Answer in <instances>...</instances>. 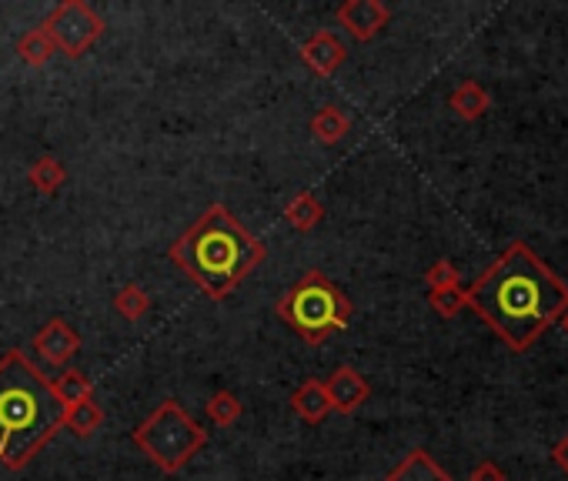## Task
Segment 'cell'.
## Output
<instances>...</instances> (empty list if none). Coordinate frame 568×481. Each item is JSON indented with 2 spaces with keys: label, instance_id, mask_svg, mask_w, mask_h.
<instances>
[{
  "label": "cell",
  "instance_id": "cell-11",
  "mask_svg": "<svg viewBox=\"0 0 568 481\" xmlns=\"http://www.w3.org/2000/svg\"><path fill=\"white\" fill-rule=\"evenodd\" d=\"M385 481H451V474L425 448H415L385 474Z\"/></svg>",
  "mask_w": 568,
  "mask_h": 481
},
{
  "label": "cell",
  "instance_id": "cell-23",
  "mask_svg": "<svg viewBox=\"0 0 568 481\" xmlns=\"http://www.w3.org/2000/svg\"><path fill=\"white\" fill-rule=\"evenodd\" d=\"M425 281L432 291H445V288H458V267L451 261H435L428 272H425Z\"/></svg>",
  "mask_w": 568,
  "mask_h": 481
},
{
  "label": "cell",
  "instance_id": "cell-6",
  "mask_svg": "<svg viewBox=\"0 0 568 481\" xmlns=\"http://www.w3.org/2000/svg\"><path fill=\"white\" fill-rule=\"evenodd\" d=\"M44 31L64 58L77 61L100 40V34H105V21H100V14L90 4H84V0H64V4H58L47 14Z\"/></svg>",
  "mask_w": 568,
  "mask_h": 481
},
{
  "label": "cell",
  "instance_id": "cell-3",
  "mask_svg": "<svg viewBox=\"0 0 568 481\" xmlns=\"http://www.w3.org/2000/svg\"><path fill=\"white\" fill-rule=\"evenodd\" d=\"M265 254V241L247 231L225 204H212L168 251V257L212 301H225L238 285H244L254 267H262Z\"/></svg>",
  "mask_w": 568,
  "mask_h": 481
},
{
  "label": "cell",
  "instance_id": "cell-21",
  "mask_svg": "<svg viewBox=\"0 0 568 481\" xmlns=\"http://www.w3.org/2000/svg\"><path fill=\"white\" fill-rule=\"evenodd\" d=\"M114 311L124 317V321H141L147 311H150V294L141 288V285H124L118 294H114Z\"/></svg>",
  "mask_w": 568,
  "mask_h": 481
},
{
  "label": "cell",
  "instance_id": "cell-2",
  "mask_svg": "<svg viewBox=\"0 0 568 481\" xmlns=\"http://www.w3.org/2000/svg\"><path fill=\"white\" fill-rule=\"evenodd\" d=\"M55 382L21 351L0 354V465L21 471L64 428Z\"/></svg>",
  "mask_w": 568,
  "mask_h": 481
},
{
  "label": "cell",
  "instance_id": "cell-5",
  "mask_svg": "<svg viewBox=\"0 0 568 481\" xmlns=\"http://www.w3.org/2000/svg\"><path fill=\"white\" fill-rule=\"evenodd\" d=\"M131 442L147 455L154 468L165 474H178L204 445H208V428H201L174 398H165L134 432Z\"/></svg>",
  "mask_w": 568,
  "mask_h": 481
},
{
  "label": "cell",
  "instance_id": "cell-13",
  "mask_svg": "<svg viewBox=\"0 0 568 481\" xmlns=\"http://www.w3.org/2000/svg\"><path fill=\"white\" fill-rule=\"evenodd\" d=\"M448 107H451V111H455L461 121H479V118H485V111L492 107V97H488V91H485L482 84L461 81V84L451 91Z\"/></svg>",
  "mask_w": 568,
  "mask_h": 481
},
{
  "label": "cell",
  "instance_id": "cell-10",
  "mask_svg": "<svg viewBox=\"0 0 568 481\" xmlns=\"http://www.w3.org/2000/svg\"><path fill=\"white\" fill-rule=\"evenodd\" d=\"M348 58V47L331 34V31H315L301 44V61L322 77H331Z\"/></svg>",
  "mask_w": 568,
  "mask_h": 481
},
{
  "label": "cell",
  "instance_id": "cell-26",
  "mask_svg": "<svg viewBox=\"0 0 568 481\" xmlns=\"http://www.w3.org/2000/svg\"><path fill=\"white\" fill-rule=\"evenodd\" d=\"M561 325H565V332H568V311L561 314Z\"/></svg>",
  "mask_w": 568,
  "mask_h": 481
},
{
  "label": "cell",
  "instance_id": "cell-9",
  "mask_svg": "<svg viewBox=\"0 0 568 481\" xmlns=\"http://www.w3.org/2000/svg\"><path fill=\"white\" fill-rule=\"evenodd\" d=\"M34 351L47 361V364H68L77 351H81V335L68 325V317H50L47 325L34 335Z\"/></svg>",
  "mask_w": 568,
  "mask_h": 481
},
{
  "label": "cell",
  "instance_id": "cell-14",
  "mask_svg": "<svg viewBox=\"0 0 568 481\" xmlns=\"http://www.w3.org/2000/svg\"><path fill=\"white\" fill-rule=\"evenodd\" d=\"M322 218H325V204H322L312 191H301V194L291 197L288 207H285V221H288L294 231H301V235L315 231V228L322 225Z\"/></svg>",
  "mask_w": 568,
  "mask_h": 481
},
{
  "label": "cell",
  "instance_id": "cell-4",
  "mask_svg": "<svg viewBox=\"0 0 568 481\" xmlns=\"http://www.w3.org/2000/svg\"><path fill=\"white\" fill-rule=\"evenodd\" d=\"M351 298L322 272H307L278 301V317L307 345H325L331 335L351 325Z\"/></svg>",
  "mask_w": 568,
  "mask_h": 481
},
{
  "label": "cell",
  "instance_id": "cell-16",
  "mask_svg": "<svg viewBox=\"0 0 568 481\" xmlns=\"http://www.w3.org/2000/svg\"><path fill=\"white\" fill-rule=\"evenodd\" d=\"M100 424H105V408H100L94 398L68 408V414H64V428H71L74 438H94Z\"/></svg>",
  "mask_w": 568,
  "mask_h": 481
},
{
  "label": "cell",
  "instance_id": "cell-1",
  "mask_svg": "<svg viewBox=\"0 0 568 481\" xmlns=\"http://www.w3.org/2000/svg\"><path fill=\"white\" fill-rule=\"evenodd\" d=\"M464 308L511 348H532L568 311V285L522 241H515L485 275L464 288Z\"/></svg>",
  "mask_w": 568,
  "mask_h": 481
},
{
  "label": "cell",
  "instance_id": "cell-18",
  "mask_svg": "<svg viewBox=\"0 0 568 481\" xmlns=\"http://www.w3.org/2000/svg\"><path fill=\"white\" fill-rule=\"evenodd\" d=\"M27 181L40 191V194H58L68 181V171L64 165L55 157V154H44L34 160V168L27 171Z\"/></svg>",
  "mask_w": 568,
  "mask_h": 481
},
{
  "label": "cell",
  "instance_id": "cell-19",
  "mask_svg": "<svg viewBox=\"0 0 568 481\" xmlns=\"http://www.w3.org/2000/svg\"><path fill=\"white\" fill-rule=\"evenodd\" d=\"M55 392H58V398H61L64 408H74V405L94 398V382L87 378L81 368H68L61 378L55 382Z\"/></svg>",
  "mask_w": 568,
  "mask_h": 481
},
{
  "label": "cell",
  "instance_id": "cell-25",
  "mask_svg": "<svg viewBox=\"0 0 568 481\" xmlns=\"http://www.w3.org/2000/svg\"><path fill=\"white\" fill-rule=\"evenodd\" d=\"M552 461H555V465H558L565 474H568V435H565V438H561L555 448H552Z\"/></svg>",
  "mask_w": 568,
  "mask_h": 481
},
{
  "label": "cell",
  "instance_id": "cell-24",
  "mask_svg": "<svg viewBox=\"0 0 568 481\" xmlns=\"http://www.w3.org/2000/svg\"><path fill=\"white\" fill-rule=\"evenodd\" d=\"M472 481H508V474H505V468L495 465V461H479V465L472 468Z\"/></svg>",
  "mask_w": 568,
  "mask_h": 481
},
{
  "label": "cell",
  "instance_id": "cell-12",
  "mask_svg": "<svg viewBox=\"0 0 568 481\" xmlns=\"http://www.w3.org/2000/svg\"><path fill=\"white\" fill-rule=\"evenodd\" d=\"M291 408L301 421L307 424H322L328 414H331V405H328V395H325V382L318 378H304L294 395H291Z\"/></svg>",
  "mask_w": 568,
  "mask_h": 481
},
{
  "label": "cell",
  "instance_id": "cell-15",
  "mask_svg": "<svg viewBox=\"0 0 568 481\" xmlns=\"http://www.w3.org/2000/svg\"><path fill=\"white\" fill-rule=\"evenodd\" d=\"M348 131H351V118L341 111L338 104H325V107H318L315 118H312V134H315V141L325 144V147L345 141Z\"/></svg>",
  "mask_w": 568,
  "mask_h": 481
},
{
  "label": "cell",
  "instance_id": "cell-8",
  "mask_svg": "<svg viewBox=\"0 0 568 481\" xmlns=\"http://www.w3.org/2000/svg\"><path fill=\"white\" fill-rule=\"evenodd\" d=\"M325 395H328V405L331 411L338 414H354L361 405L368 401L372 388L365 382V374H361L358 368L351 364H341L328 374V382H325Z\"/></svg>",
  "mask_w": 568,
  "mask_h": 481
},
{
  "label": "cell",
  "instance_id": "cell-22",
  "mask_svg": "<svg viewBox=\"0 0 568 481\" xmlns=\"http://www.w3.org/2000/svg\"><path fill=\"white\" fill-rule=\"evenodd\" d=\"M428 304L435 314L442 317H455L461 308H464V288H445V291H432L428 294Z\"/></svg>",
  "mask_w": 568,
  "mask_h": 481
},
{
  "label": "cell",
  "instance_id": "cell-7",
  "mask_svg": "<svg viewBox=\"0 0 568 481\" xmlns=\"http://www.w3.org/2000/svg\"><path fill=\"white\" fill-rule=\"evenodd\" d=\"M335 17L354 40L365 44L382 34V27L391 21V11L382 4V0H345V4L335 11Z\"/></svg>",
  "mask_w": 568,
  "mask_h": 481
},
{
  "label": "cell",
  "instance_id": "cell-20",
  "mask_svg": "<svg viewBox=\"0 0 568 481\" xmlns=\"http://www.w3.org/2000/svg\"><path fill=\"white\" fill-rule=\"evenodd\" d=\"M204 414H208V421L218 428H231L241 418V401L234 392H215L208 401H204Z\"/></svg>",
  "mask_w": 568,
  "mask_h": 481
},
{
  "label": "cell",
  "instance_id": "cell-17",
  "mask_svg": "<svg viewBox=\"0 0 568 481\" xmlns=\"http://www.w3.org/2000/svg\"><path fill=\"white\" fill-rule=\"evenodd\" d=\"M17 53H21V61H24V64H31V68H44V64L58 53V47H55V40L47 37V31H44V24H40V27H31V31L21 34V40H17Z\"/></svg>",
  "mask_w": 568,
  "mask_h": 481
}]
</instances>
